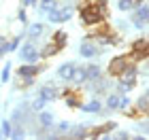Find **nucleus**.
I'll return each instance as SVG.
<instances>
[{
    "label": "nucleus",
    "instance_id": "f257e3e1",
    "mask_svg": "<svg viewBox=\"0 0 149 140\" xmlns=\"http://www.w3.org/2000/svg\"><path fill=\"white\" fill-rule=\"evenodd\" d=\"M81 13V21L85 26H98L107 19V6H100L96 2H87L85 6L79 9Z\"/></svg>",
    "mask_w": 149,
    "mask_h": 140
},
{
    "label": "nucleus",
    "instance_id": "f03ea898",
    "mask_svg": "<svg viewBox=\"0 0 149 140\" xmlns=\"http://www.w3.org/2000/svg\"><path fill=\"white\" fill-rule=\"evenodd\" d=\"M19 59H22V62L34 64V62H38V59H40V51L36 49L34 43H24L22 47H19Z\"/></svg>",
    "mask_w": 149,
    "mask_h": 140
},
{
    "label": "nucleus",
    "instance_id": "7ed1b4c3",
    "mask_svg": "<svg viewBox=\"0 0 149 140\" xmlns=\"http://www.w3.org/2000/svg\"><path fill=\"white\" fill-rule=\"evenodd\" d=\"M47 19H49L51 23H64L68 21V19H72V6H64V9H51L49 13H47Z\"/></svg>",
    "mask_w": 149,
    "mask_h": 140
},
{
    "label": "nucleus",
    "instance_id": "20e7f679",
    "mask_svg": "<svg viewBox=\"0 0 149 140\" xmlns=\"http://www.w3.org/2000/svg\"><path fill=\"white\" fill-rule=\"evenodd\" d=\"M132 21L139 30L145 28V23H149V4H136L134 6V15H132Z\"/></svg>",
    "mask_w": 149,
    "mask_h": 140
},
{
    "label": "nucleus",
    "instance_id": "39448f33",
    "mask_svg": "<svg viewBox=\"0 0 149 140\" xmlns=\"http://www.w3.org/2000/svg\"><path fill=\"white\" fill-rule=\"evenodd\" d=\"M128 64H130V59H128L126 55L113 57L111 62H109V74L111 77H121V74H124V70L128 68Z\"/></svg>",
    "mask_w": 149,
    "mask_h": 140
},
{
    "label": "nucleus",
    "instance_id": "423d86ee",
    "mask_svg": "<svg viewBox=\"0 0 149 140\" xmlns=\"http://www.w3.org/2000/svg\"><path fill=\"white\" fill-rule=\"evenodd\" d=\"M98 53H100L98 45L94 43V41H92L90 36H87L85 41L81 43V47H79V55H81V57H85V59H94V57L98 55Z\"/></svg>",
    "mask_w": 149,
    "mask_h": 140
},
{
    "label": "nucleus",
    "instance_id": "0eeeda50",
    "mask_svg": "<svg viewBox=\"0 0 149 140\" xmlns=\"http://www.w3.org/2000/svg\"><path fill=\"white\" fill-rule=\"evenodd\" d=\"M43 70H45V66H43V64H38V62H34V64L24 62V66H19V68H17V77H19V79H26V77H36L38 72H43Z\"/></svg>",
    "mask_w": 149,
    "mask_h": 140
},
{
    "label": "nucleus",
    "instance_id": "6e6552de",
    "mask_svg": "<svg viewBox=\"0 0 149 140\" xmlns=\"http://www.w3.org/2000/svg\"><path fill=\"white\" fill-rule=\"evenodd\" d=\"M85 72H87V83H98L100 79H102V70H100V66L94 64V62H90L85 66Z\"/></svg>",
    "mask_w": 149,
    "mask_h": 140
},
{
    "label": "nucleus",
    "instance_id": "1a4fd4ad",
    "mask_svg": "<svg viewBox=\"0 0 149 140\" xmlns=\"http://www.w3.org/2000/svg\"><path fill=\"white\" fill-rule=\"evenodd\" d=\"M38 96L43 100H47V102H53V100L60 98V91L53 87V85H43V87L38 89Z\"/></svg>",
    "mask_w": 149,
    "mask_h": 140
},
{
    "label": "nucleus",
    "instance_id": "9d476101",
    "mask_svg": "<svg viewBox=\"0 0 149 140\" xmlns=\"http://www.w3.org/2000/svg\"><path fill=\"white\" fill-rule=\"evenodd\" d=\"M74 68H77V64H72V62H64V64L58 68V79H62V81H70V77H72Z\"/></svg>",
    "mask_w": 149,
    "mask_h": 140
},
{
    "label": "nucleus",
    "instance_id": "9b49d317",
    "mask_svg": "<svg viewBox=\"0 0 149 140\" xmlns=\"http://www.w3.org/2000/svg\"><path fill=\"white\" fill-rule=\"evenodd\" d=\"M70 83L72 85H83V83H87V72H85V68L83 66H77L74 68V72H72V77H70Z\"/></svg>",
    "mask_w": 149,
    "mask_h": 140
},
{
    "label": "nucleus",
    "instance_id": "f8f14e48",
    "mask_svg": "<svg viewBox=\"0 0 149 140\" xmlns=\"http://www.w3.org/2000/svg\"><path fill=\"white\" fill-rule=\"evenodd\" d=\"M81 110H83V112H100V110H102V104H100V100L92 98L90 102L81 104Z\"/></svg>",
    "mask_w": 149,
    "mask_h": 140
},
{
    "label": "nucleus",
    "instance_id": "ddd939ff",
    "mask_svg": "<svg viewBox=\"0 0 149 140\" xmlns=\"http://www.w3.org/2000/svg\"><path fill=\"white\" fill-rule=\"evenodd\" d=\"M45 34V26L40 23V21H36V23H32L30 28H28V36L32 38V41H34V38H40Z\"/></svg>",
    "mask_w": 149,
    "mask_h": 140
},
{
    "label": "nucleus",
    "instance_id": "4468645a",
    "mask_svg": "<svg viewBox=\"0 0 149 140\" xmlns=\"http://www.w3.org/2000/svg\"><path fill=\"white\" fill-rule=\"evenodd\" d=\"M38 123H40V128H51L53 125V115L49 110H40L38 112Z\"/></svg>",
    "mask_w": 149,
    "mask_h": 140
},
{
    "label": "nucleus",
    "instance_id": "2eb2a0df",
    "mask_svg": "<svg viewBox=\"0 0 149 140\" xmlns=\"http://www.w3.org/2000/svg\"><path fill=\"white\" fill-rule=\"evenodd\" d=\"M53 43H56L58 47H60V51L66 47V43H68V34H66L64 30H58L56 34H53Z\"/></svg>",
    "mask_w": 149,
    "mask_h": 140
},
{
    "label": "nucleus",
    "instance_id": "dca6fc26",
    "mask_svg": "<svg viewBox=\"0 0 149 140\" xmlns=\"http://www.w3.org/2000/svg\"><path fill=\"white\" fill-rule=\"evenodd\" d=\"M58 51H60V47L51 41V43H47L43 49H40V57H51V55H56Z\"/></svg>",
    "mask_w": 149,
    "mask_h": 140
},
{
    "label": "nucleus",
    "instance_id": "f3484780",
    "mask_svg": "<svg viewBox=\"0 0 149 140\" xmlns=\"http://www.w3.org/2000/svg\"><path fill=\"white\" fill-rule=\"evenodd\" d=\"M111 130H115V123H104V125H100V128L90 130V138H98L100 134H104V132H111Z\"/></svg>",
    "mask_w": 149,
    "mask_h": 140
},
{
    "label": "nucleus",
    "instance_id": "a211bd4d",
    "mask_svg": "<svg viewBox=\"0 0 149 140\" xmlns=\"http://www.w3.org/2000/svg\"><path fill=\"white\" fill-rule=\"evenodd\" d=\"M119 96H121V93H109V96H107V110H117Z\"/></svg>",
    "mask_w": 149,
    "mask_h": 140
},
{
    "label": "nucleus",
    "instance_id": "6ab92c4d",
    "mask_svg": "<svg viewBox=\"0 0 149 140\" xmlns=\"http://www.w3.org/2000/svg\"><path fill=\"white\" fill-rule=\"evenodd\" d=\"M68 136L70 138H90V132H87L85 128H70Z\"/></svg>",
    "mask_w": 149,
    "mask_h": 140
},
{
    "label": "nucleus",
    "instance_id": "aec40b11",
    "mask_svg": "<svg viewBox=\"0 0 149 140\" xmlns=\"http://www.w3.org/2000/svg\"><path fill=\"white\" fill-rule=\"evenodd\" d=\"M134 104H136V108H139L141 112H145V115L149 112V98H147V96L136 98V102H134Z\"/></svg>",
    "mask_w": 149,
    "mask_h": 140
},
{
    "label": "nucleus",
    "instance_id": "412c9836",
    "mask_svg": "<svg viewBox=\"0 0 149 140\" xmlns=\"http://www.w3.org/2000/svg\"><path fill=\"white\" fill-rule=\"evenodd\" d=\"M11 134H13V123L11 121H2V125H0V136L11 138Z\"/></svg>",
    "mask_w": 149,
    "mask_h": 140
},
{
    "label": "nucleus",
    "instance_id": "4be33fe9",
    "mask_svg": "<svg viewBox=\"0 0 149 140\" xmlns=\"http://www.w3.org/2000/svg\"><path fill=\"white\" fill-rule=\"evenodd\" d=\"M117 6H119V11H134V6H136V2L134 0H117Z\"/></svg>",
    "mask_w": 149,
    "mask_h": 140
},
{
    "label": "nucleus",
    "instance_id": "5701e85b",
    "mask_svg": "<svg viewBox=\"0 0 149 140\" xmlns=\"http://www.w3.org/2000/svg\"><path fill=\"white\" fill-rule=\"evenodd\" d=\"M64 100H66V106H68V108H81V102H79V98H77V96H72V93L64 96Z\"/></svg>",
    "mask_w": 149,
    "mask_h": 140
},
{
    "label": "nucleus",
    "instance_id": "b1692460",
    "mask_svg": "<svg viewBox=\"0 0 149 140\" xmlns=\"http://www.w3.org/2000/svg\"><path fill=\"white\" fill-rule=\"evenodd\" d=\"M56 6H58V0H40V11L43 13H49Z\"/></svg>",
    "mask_w": 149,
    "mask_h": 140
},
{
    "label": "nucleus",
    "instance_id": "393cba45",
    "mask_svg": "<svg viewBox=\"0 0 149 140\" xmlns=\"http://www.w3.org/2000/svg\"><path fill=\"white\" fill-rule=\"evenodd\" d=\"M45 104H47V100H43V98L38 96V98L34 100V102L30 104V108L34 110V112H40V110H45Z\"/></svg>",
    "mask_w": 149,
    "mask_h": 140
},
{
    "label": "nucleus",
    "instance_id": "a878e982",
    "mask_svg": "<svg viewBox=\"0 0 149 140\" xmlns=\"http://www.w3.org/2000/svg\"><path fill=\"white\" fill-rule=\"evenodd\" d=\"M11 138H13V140H22V138H26V130L22 128V125H15V128H13Z\"/></svg>",
    "mask_w": 149,
    "mask_h": 140
},
{
    "label": "nucleus",
    "instance_id": "bb28decb",
    "mask_svg": "<svg viewBox=\"0 0 149 140\" xmlns=\"http://www.w3.org/2000/svg\"><path fill=\"white\" fill-rule=\"evenodd\" d=\"M9 79H11V64L6 62V66L0 72V83H9Z\"/></svg>",
    "mask_w": 149,
    "mask_h": 140
},
{
    "label": "nucleus",
    "instance_id": "cd10ccee",
    "mask_svg": "<svg viewBox=\"0 0 149 140\" xmlns=\"http://www.w3.org/2000/svg\"><path fill=\"white\" fill-rule=\"evenodd\" d=\"M128 106H130V98H128V93H121V96H119V106H117V110H128Z\"/></svg>",
    "mask_w": 149,
    "mask_h": 140
},
{
    "label": "nucleus",
    "instance_id": "c85d7f7f",
    "mask_svg": "<svg viewBox=\"0 0 149 140\" xmlns=\"http://www.w3.org/2000/svg\"><path fill=\"white\" fill-rule=\"evenodd\" d=\"M19 47H22V36H15L9 41V51H19Z\"/></svg>",
    "mask_w": 149,
    "mask_h": 140
},
{
    "label": "nucleus",
    "instance_id": "c756f323",
    "mask_svg": "<svg viewBox=\"0 0 149 140\" xmlns=\"http://www.w3.org/2000/svg\"><path fill=\"white\" fill-rule=\"evenodd\" d=\"M6 53H9V43H6L4 38L0 36V57H2V55H6Z\"/></svg>",
    "mask_w": 149,
    "mask_h": 140
},
{
    "label": "nucleus",
    "instance_id": "7c9ffc66",
    "mask_svg": "<svg viewBox=\"0 0 149 140\" xmlns=\"http://www.w3.org/2000/svg\"><path fill=\"white\" fill-rule=\"evenodd\" d=\"M17 21H22V23L28 21V15H26V6H22V9L17 11Z\"/></svg>",
    "mask_w": 149,
    "mask_h": 140
},
{
    "label": "nucleus",
    "instance_id": "2f4dec72",
    "mask_svg": "<svg viewBox=\"0 0 149 140\" xmlns=\"http://www.w3.org/2000/svg\"><path fill=\"white\" fill-rule=\"evenodd\" d=\"M113 138H117V140H128V138H130V134H128L126 130H117V132H115V136H113Z\"/></svg>",
    "mask_w": 149,
    "mask_h": 140
},
{
    "label": "nucleus",
    "instance_id": "473e14b6",
    "mask_svg": "<svg viewBox=\"0 0 149 140\" xmlns=\"http://www.w3.org/2000/svg\"><path fill=\"white\" fill-rule=\"evenodd\" d=\"M58 132H70V123H66V121L58 123Z\"/></svg>",
    "mask_w": 149,
    "mask_h": 140
},
{
    "label": "nucleus",
    "instance_id": "72a5a7b5",
    "mask_svg": "<svg viewBox=\"0 0 149 140\" xmlns=\"http://www.w3.org/2000/svg\"><path fill=\"white\" fill-rule=\"evenodd\" d=\"M22 81H24V87H32V85H34V77H26Z\"/></svg>",
    "mask_w": 149,
    "mask_h": 140
},
{
    "label": "nucleus",
    "instance_id": "f704fd0d",
    "mask_svg": "<svg viewBox=\"0 0 149 140\" xmlns=\"http://www.w3.org/2000/svg\"><path fill=\"white\" fill-rule=\"evenodd\" d=\"M36 2H38V0H22V4H24V6H34Z\"/></svg>",
    "mask_w": 149,
    "mask_h": 140
},
{
    "label": "nucleus",
    "instance_id": "c9c22d12",
    "mask_svg": "<svg viewBox=\"0 0 149 140\" xmlns=\"http://www.w3.org/2000/svg\"><path fill=\"white\" fill-rule=\"evenodd\" d=\"M96 4H100V6H107V4H109V0H96Z\"/></svg>",
    "mask_w": 149,
    "mask_h": 140
},
{
    "label": "nucleus",
    "instance_id": "e433bc0d",
    "mask_svg": "<svg viewBox=\"0 0 149 140\" xmlns=\"http://www.w3.org/2000/svg\"><path fill=\"white\" fill-rule=\"evenodd\" d=\"M147 74H149V59H147Z\"/></svg>",
    "mask_w": 149,
    "mask_h": 140
},
{
    "label": "nucleus",
    "instance_id": "4c0bfd02",
    "mask_svg": "<svg viewBox=\"0 0 149 140\" xmlns=\"http://www.w3.org/2000/svg\"><path fill=\"white\" fill-rule=\"evenodd\" d=\"M145 96H147V98H149V87H147V93H145Z\"/></svg>",
    "mask_w": 149,
    "mask_h": 140
},
{
    "label": "nucleus",
    "instance_id": "58836bf2",
    "mask_svg": "<svg viewBox=\"0 0 149 140\" xmlns=\"http://www.w3.org/2000/svg\"><path fill=\"white\" fill-rule=\"evenodd\" d=\"M147 132H149V125H147Z\"/></svg>",
    "mask_w": 149,
    "mask_h": 140
}]
</instances>
